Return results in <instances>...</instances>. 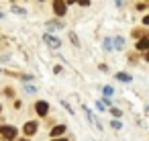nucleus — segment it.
<instances>
[{"instance_id":"1","label":"nucleus","mask_w":149,"mask_h":141,"mask_svg":"<svg viewBox=\"0 0 149 141\" xmlns=\"http://www.w3.org/2000/svg\"><path fill=\"white\" fill-rule=\"evenodd\" d=\"M0 135H4L6 139H15L17 137V129L15 127H6V125H0Z\"/></svg>"},{"instance_id":"2","label":"nucleus","mask_w":149,"mask_h":141,"mask_svg":"<svg viewBox=\"0 0 149 141\" xmlns=\"http://www.w3.org/2000/svg\"><path fill=\"white\" fill-rule=\"evenodd\" d=\"M53 10H55V15L63 17V15H65V10H68V6H65L63 0H53Z\"/></svg>"},{"instance_id":"3","label":"nucleus","mask_w":149,"mask_h":141,"mask_svg":"<svg viewBox=\"0 0 149 141\" xmlns=\"http://www.w3.org/2000/svg\"><path fill=\"white\" fill-rule=\"evenodd\" d=\"M35 108H37V114H41V117H45V114H47V110H49V104L41 100V102H37V106H35Z\"/></svg>"},{"instance_id":"4","label":"nucleus","mask_w":149,"mask_h":141,"mask_svg":"<svg viewBox=\"0 0 149 141\" xmlns=\"http://www.w3.org/2000/svg\"><path fill=\"white\" fill-rule=\"evenodd\" d=\"M137 49L139 51H149V39H139L137 41Z\"/></svg>"},{"instance_id":"5","label":"nucleus","mask_w":149,"mask_h":141,"mask_svg":"<svg viewBox=\"0 0 149 141\" xmlns=\"http://www.w3.org/2000/svg\"><path fill=\"white\" fill-rule=\"evenodd\" d=\"M45 41H47L51 47H59V43H61V41H59V39H55L53 35H45Z\"/></svg>"},{"instance_id":"6","label":"nucleus","mask_w":149,"mask_h":141,"mask_svg":"<svg viewBox=\"0 0 149 141\" xmlns=\"http://www.w3.org/2000/svg\"><path fill=\"white\" fill-rule=\"evenodd\" d=\"M63 133H65V127H63V125H57V127H53V131H51L53 137H61Z\"/></svg>"},{"instance_id":"7","label":"nucleus","mask_w":149,"mask_h":141,"mask_svg":"<svg viewBox=\"0 0 149 141\" xmlns=\"http://www.w3.org/2000/svg\"><path fill=\"white\" fill-rule=\"evenodd\" d=\"M35 131H37V123H27V125H25V133H27V135H33Z\"/></svg>"},{"instance_id":"8","label":"nucleus","mask_w":149,"mask_h":141,"mask_svg":"<svg viewBox=\"0 0 149 141\" xmlns=\"http://www.w3.org/2000/svg\"><path fill=\"white\" fill-rule=\"evenodd\" d=\"M116 78H118L120 82H131V76H129V74H116Z\"/></svg>"},{"instance_id":"9","label":"nucleus","mask_w":149,"mask_h":141,"mask_svg":"<svg viewBox=\"0 0 149 141\" xmlns=\"http://www.w3.org/2000/svg\"><path fill=\"white\" fill-rule=\"evenodd\" d=\"M78 4H82V6H88V4H90V0H78Z\"/></svg>"},{"instance_id":"10","label":"nucleus","mask_w":149,"mask_h":141,"mask_svg":"<svg viewBox=\"0 0 149 141\" xmlns=\"http://www.w3.org/2000/svg\"><path fill=\"white\" fill-rule=\"evenodd\" d=\"M104 47H106V49H110V47H112V43H110V39H106V41H104Z\"/></svg>"},{"instance_id":"11","label":"nucleus","mask_w":149,"mask_h":141,"mask_svg":"<svg viewBox=\"0 0 149 141\" xmlns=\"http://www.w3.org/2000/svg\"><path fill=\"white\" fill-rule=\"evenodd\" d=\"M51 141H68V139H63V137H55V139H51Z\"/></svg>"},{"instance_id":"12","label":"nucleus","mask_w":149,"mask_h":141,"mask_svg":"<svg viewBox=\"0 0 149 141\" xmlns=\"http://www.w3.org/2000/svg\"><path fill=\"white\" fill-rule=\"evenodd\" d=\"M143 25H149V17H145V19H143Z\"/></svg>"},{"instance_id":"13","label":"nucleus","mask_w":149,"mask_h":141,"mask_svg":"<svg viewBox=\"0 0 149 141\" xmlns=\"http://www.w3.org/2000/svg\"><path fill=\"white\" fill-rule=\"evenodd\" d=\"M145 59H147V61H149V51H147V53H145Z\"/></svg>"},{"instance_id":"14","label":"nucleus","mask_w":149,"mask_h":141,"mask_svg":"<svg viewBox=\"0 0 149 141\" xmlns=\"http://www.w3.org/2000/svg\"><path fill=\"white\" fill-rule=\"evenodd\" d=\"M68 2H70V4H74V2H76V0H68Z\"/></svg>"},{"instance_id":"15","label":"nucleus","mask_w":149,"mask_h":141,"mask_svg":"<svg viewBox=\"0 0 149 141\" xmlns=\"http://www.w3.org/2000/svg\"><path fill=\"white\" fill-rule=\"evenodd\" d=\"M21 141H29V139H21Z\"/></svg>"},{"instance_id":"16","label":"nucleus","mask_w":149,"mask_h":141,"mask_svg":"<svg viewBox=\"0 0 149 141\" xmlns=\"http://www.w3.org/2000/svg\"><path fill=\"white\" fill-rule=\"evenodd\" d=\"M13 2H15V0H13Z\"/></svg>"}]
</instances>
